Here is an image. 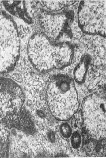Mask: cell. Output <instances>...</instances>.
<instances>
[{"label": "cell", "mask_w": 106, "mask_h": 158, "mask_svg": "<svg viewBox=\"0 0 106 158\" xmlns=\"http://www.w3.org/2000/svg\"><path fill=\"white\" fill-rule=\"evenodd\" d=\"M69 12H61L58 14L44 13L40 16L42 26L46 31L45 33L52 40L61 37L68 28L71 19Z\"/></svg>", "instance_id": "52a82bcc"}, {"label": "cell", "mask_w": 106, "mask_h": 158, "mask_svg": "<svg viewBox=\"0 0 106 158\" xmlns=\"http://www.w3.org/2000/svg\"><path fill=\"white\" fill-rule=\"evenodd\" d=\"M25 100L23 90L16 82L0 77V122L19 114Z\"/></svg>", "instance_id": "8992f818"}, {"label": "cell", "mask_w": 106, "mask_h": 158, "mask_svg": "<svg viewBox=\"0 0 106 158\" xmlns=\"http://www.w3.org/2000/svg\"><path fill=\"white\" fill-rule=\"evenodd\" d=\"M77 18L80 28L87 35L106 36V1H81Z\"/></svg>", "instance_id": "277c9868"}, {"label": "cell", "mask_w": 106, "mask_h": 158, "mask_svg": "<svg viewBox=\"0 0 106 158\" xmlns=\"http://www.w3.org/2000/svg\"><path fill=\"white\" fill-rule=\"evenodd\" d=\"M44 5L49 10H59L66 5L65 1H42Z\"/></svg>", "instance_id": "30bf717a"}, {"label": "cell", "mask_w": 106, "mask_h": 158, "mask_svg": "<svg viewBox=\"0 0 106 158\" xmlns=\"http://www.w3.org/2000/svg\"><path fill=\"white\" fill-rule=\"evenodd\" d=\"M20 41L15 22L6 13L0 11V74L15 68L19 59Z\"/></svg>", "instance_id": "3957f363"}, {"label": "cell", "mask_w": 106, "mask_h": 158, "mask_svg": "<svg viewBox=\"0 0 106 158\" xmlns=\"http://www.w3.org/2000/svg\"><path fill=\"white\" fill-rule=\"evenodd\" d=\"M46 95L50 112L58 120L70 119L78 110V95L74 80L70 76L63 74L53 76Z\"/></svg>", "instance_id": "7a4b0ae2"}, {"label": "cell", "mask_w": 106, "mask_h": 158, "mask_svg": "<svg viewBox=\"0 0 106 158\" xmlns=\"http://www.w3.org/2000/svg\"><path fill=\"white\" fill-rule=\"evenodd\" d=\"M89 63L90 57L87 55L84 56L74 69V80L78 83L81 84L84 81Z\"/></svg>", "instance_id": "9c48e42d"}, {"label": "cell", "mask_w": 106, "mask_h": 158, "mask_svg": "<svg viewBox=\"0 0 106 158\" xmlns=\"http://www.w3.org/2000/svg\"><path fill=\"white\" fill-rule=\"evenodd\" d=\"M81 143V136L78 131H75L71 137V143L74 148L77 149L80 147Z\"/></svg>", "instance_id": "7c38bea8"}, {"label": "cell", "mask_w": 106, "mask_h": 158, "mask_svg": "<svg viewBox=\"0 0 106 158\" xmlns=\"http://www.w3.org/2000/svg\"><path fill=\"white\" fill-rule=\"evenodd\" d=\"M60 131L61 135L65 138L70 137L72 134L71 127L67 123H64L61 125L60 127Z\"/></svg>", "instance_id": "8fae6325"}, {"label": "cell", "mask_w": 106, "mask_h": 158, "mask_svg": "<svg viewBox=\"0 0 106 158\" xmlns=\"http://www.w3.org/2000/svg\"><path fill=\"white\" fill-rule=\"evenodd\" d=\"M42 140L49 148H56L60 144L61 139L59 133L55 127H46L40 133Z\"/></svg>", "instance_id": "ba28073f"}, {"label": "cell", "mask_w": 106, "mask_h": 158, "mask_svg": "<svg viewBox=\"0 0 106 158\" xmlns=\"http://www.w3.org/2000/svg\"><path fill=\"white\" fill-rule=\"evenodd\" d=\"M106 101L97 94L87 97L82 110L84 123L88 132L97 139L105 137Z\"/></svg>", "instance_id": "5b68a950"}, {"label": "cell", "mask_w": 106, "mask_h": 158, "mask_svg": "<svg viewBox=\"0 0 106 158\" xmlns=\"http://www.w3.org/2000/svg\"><path fill=\"white\" fill-rule=\"evenodd\" d=\"M27 50L31 64L41 73L69 66L74 55L73 44L68 42L55 43L44 32L36 33L31 36Z\"/></svg>", "instance_id": "6da1fadb"}]
</instances>
